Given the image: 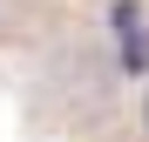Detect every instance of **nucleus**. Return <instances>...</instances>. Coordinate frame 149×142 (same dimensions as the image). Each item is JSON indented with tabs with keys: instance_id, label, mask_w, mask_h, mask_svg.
<instances>
[{
	"instance_id": "obj_1",
	"label": "nucleus",
	"mask_w": 149,
	"mask_h": 142,
	"mask_svg": "<svg viewBox=\"0 0 149 142\" xmlns=\"http://www.w3.org/2000/svg\"><path fill=\"white\" fill-rule=\"evenodd\" d=\"M115 41H122V68L149 61V34H142V7L136 0H115Z\"/></svg>"
}]
</instances>
